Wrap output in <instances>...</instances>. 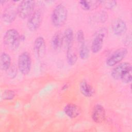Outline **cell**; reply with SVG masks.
<instances>
[{
  "label": "cell",
  "instance_id": "1",
  "mask_svg": "<svg viewBox=\"0 0 132 132\" xmlns=\"http://www.w3.org/2000/svg\"><path fill=\"white\" fill-rule=\"evenodd\" d=\"M67 18L68 10L66 7L62 4L57 5L53 9L51 14L53 25L56 27L62 26L66 22Z\"/></svg>",
  "mask_w": 132,
  "mask_h": 132
},
{
  "label": "cell",
  "instance_id": "2",
  "mask_svg": "<svg viewBox=\"0 0 132 132\" xmlns=\"http://www.w3.org/2000/svg\"><path fill=\"white\" fill-rule=\"evenodd\" d=\"M21 41V36L18 31L14 28L7 30L3 37L4 44L13 51L18 48Z\"/></svg>",
  "mask_w": 132,
  "mask_h": 132
},
{
  "label": "cell",
  "instance_id": "3",
  "mask_svg": "<svg viewBox=\"0 0 132 132\" xmlns=\"http://www.w3.org/2000/svg\"><path fill=\"white\" fill-rule=\"evenodd\" d=\"M107 33V29L105 27L100 28L95 33L91 47V51L93 53L96 54L101 51Z\"/></svg>",
  "mask_w": 132,
  "mask_h": 132
},
{
  "label": "cell",
  "instance_id": "4",
  "mask_svg": "<svg viewBox=\"0 0 132 132\" xmlns=\"http://www.w3.org/2000/svg\"><path fill=\"white\" fill-rule=\"evenodd\" d=\"M18 67L23 75H26L29 73L31 67V58L28 52H23L19 55L18 59Z\"/></svg>",
  "mask_w": 132,
  "mask_h": 132
},
{
  "label": "cell",
  "instance_id": "5",
  "mask_svg": "<svg viewBox=\"0 0 132 132\" xmlns=\"http://www.w3.org/2000/svg\"><path fill=\"white\" fill-rule=\"evenodd\" d=\"M35 7L34 1H22L20 2L17 7L18 15L22 19L28 18L34 12Z\"/></svg>",
  "mask_w": 132,
  "mask_h": 132
},
{
  "label": "cell",
  "instance_id": "6",
  "mask_svg": "<svg viewBox=\"0 0 132 132\" xmlns=\"http://www.w3.org/2000/svg\"><path fill=\"white\" fill-rule=\"evenodd\" d=\"M128 53L125 47H121L116 50L106 60V64L108 67L114 66L122 61Z\"/></svg>",
  "mask_w": 132,
  "mask_h": 132
},
{
  "label": "cell",
  "instance_id": "7",
  "mask_svg": "<svg viewBox=\"0 0 132 132\" xmlns=\"http://www.w3.org/2000/svg\"><path fill=\"white\" fill-rule=\"evenodd\" d=\"M42 21V13L41 11L39 9L36 10L28 18L27 27L31 31H36L40 27Z\"/></svg>",
  "mask_w": 132,
  "mask_h": 132
},
{
  "label": "cell",
  "instance_id": "8",
  "mask_svg": "<svg viewBox=\"0 0 132 132\" xmlns=\"http://www.w3.org/2000/svg\"><path fill=\"white\" fill-rule=\"evenodd\" d=\"M33 50L37 59L43 58L46 53V43L43 37L38 36L36 38L34 42Z\"/></svg>",
  "mask_w": 132,
  "mask_h": 132
},
{
  "label": "cell",
  "instance_id": "9",
  "mask_svg": "<svg viewBox=\"0 0 132 132\" xmlns=\"http://www.w3.org/2000/svg\"><path fill=\"white\" fill-rule=\"evenodd\" d=\"M126 22L121 18L114 19L111 24V29L113 34L117 36L123 35L127 31Z\"/></svg>",
  "mask_w": 132,
  "mask_h": 132
},
{
  "label": "cell",
  "instance_id": "10",
  "mask_svg": "<svg viewBox=\"0 0 132 132\" xmlns=\"http://www.w3.org/2000/svg\"><path fill=\"white\" fill-rule=\"evenodd\" d=\"M91 118L96 123H102L106 119V111L101 104L95 105L92 110Z\"/></svg>",
  "mask_w": 132,
  "mask_h": 132
},
{
  "label": "cell",
  "instance_id": "11",
  "mask_svg": "<svg viewBox=\"0 0 132 132\" xmlns=\"http://www.w3.org/2000/svg\"><path fill=\"white\" fill-rule=\"evenodd\" d=\"M18 15L17 8L14 5L8 6L3 11L2 18L4 22L6 23H11L16 19Z\"/></svg>",
  "mask_w": 132,
  "mask_h": 132
},
{
  "label": "cell",
  "instance_id": "12",
  "mask_svg": "<svg viewBox=\"0 0 132 132\" xmlns=\"http://www.w3.org/2000/svg\"><path fill=\"white\" fill-rule=\"evenodd\" d=\"M130 70H132V67L129 62H122L112 69L111 72V76L114 79L119 80L124 72Z\"/></svg>",
  "mask_w": 132,
  "mask_h": 132
},
{
  "label": "cell",
  "instance_id": "13",
  "mask_svg": "<svg viewBox=\"0 0 132 132\" xmlns=\"http://www.w3.org/2000/svg\"><path fill=\"white\" fill-rule=\"evenodd\" d=\"M63 111L67 117L71 119H74L81 113L80 108L73 103H68L64 107Z\"/></svg>",
  "mask_w": 132,
  "mask_h": 132
},
{
  "label": "cell",
  "instance_id": "14",
  "mask_svg": "<svg viewBox=\"0 0 132 132\" xmlns=\"http://www.w3.org/2000/svg\"><path fill=\"white\" fill-rule=\"evenodd\" d=\"M79 89L81 94L86 97H92L95 93V90L93 87L85 79L80 82Z\"/></svg>",
  "mask_w": 132,
  "mask_h": 132
},
{
  "label": "cell",
  "instance_id": "15",
  "mask_svg": "<svg viewBox=\"0 0 132 132\" xmlns=\"http://www.w3.org/2000/svg\"><path fill=\"white\" fill-rule=\"evenodd\" d=\"M63 43V34L60 31H58L55 33L52 38L51 44L53 50L56 51L60 50Z\"/></svg>",
  "mask_w": 132,
  "mask_h": 132
},
{
  "label": "cell",
  "instance_id": "16",
  "mask_svg": "<svg viewBox=\"0 0 132 132\" xmlns=\"http://www.w3.org/2000/svg\"><path fill=\"white\" fill-rule=\"evenodd\" d=\"M63 41L64 42L67 50L73 48L74 41V32L71 28H67L63 34Z\"/></svg>",
  "mask_w": 132,
  "mask_h": 132
},
{
  "label": "cell",
  "instance_id": "17",
  "mask_svg": "<svg viewBox=\"0 0 132 132\" xmlns=\"http://www.w3.org/2000/svg\"><path fill=\"white\" fill-rule=\"evenodd\" d=\"M11 59L6 52H3L0 56V68L2 71H7L11 67Z\"/></svg>",
  "mask_w": 132,
  "mask_h": 132
},
{
  "label": "cell",
  "instance_id": "18",
  "mask_svg": "<svg viewBox=\"0 0 132 132\" xmlns=\"http://www.w3.org/2000/svg\"><path fill=\"white\" fill-rule=\"evenodd\" d=\"M81 8L85 11H91L96 9L100 5L99 1H79Z\"/></svg>",
  "mask_w": 132,
  "mask_h": 132
},
{
  "label": "cell",
  "instance_id": "19",
  "mask_svg": "<svg viewBox=\"0 0 132 132\" xmlns=\"http://www.w3.org/2000/svg\"><path fill=\"white\" fill-rule=\"evenodd\" d=\"M89 55V50L86 42L79 44V56L82 60L87 59Z\"/></svg>",
  "mask_w": 132,
  "mask_h": 132
},
{
  "label": "cell",
  "instance_id": "20",
  "mask_svg": "<svg viewBox=\"0 0 132 132\" xmlns=\"http://www.w3.org/2000/svg\"><path fill=\"white\" fill-rule=\"evenodd\" d=\"M66 57L68 63L71 66L74 65L76 63L78 59L77 56L73 52V48L67 50Z\"/></svg>",
  "mask_w": 132,
  "mask_h": 132
},
{
  "label": "cell",
  "instance_id": "21",
  "mask_svg": "<svg viewBox=\"0 0 132 132\" xmlns=\"http://www.w3.org/2000/svg\"><path fill=\"white\" fill-rule=\"evenodd\" d=\"M100 5L106 9L110 10L114 8L117 4L116 1H108V0H102L99 1Z\"/></svg>",
  "mask_w": 132,
  "mask_h": 132
},
{
  "label": "cell",
  "instance_id": "22",
  "mask_svg": "<svg viewBox=\"0 0 132 132\" xmlns=\"http://www.w3.org/2000/svg\"><path fill=\"white\" fill-rule=\"evenodd\" d=\"M15 96V92L12 90H6L2 94V98L5 101H10L13 100Z\"/></svg>",
  "mask_w": 132,
  "mask_h": 132
},
{
  "label": "cell",
  "instance_id": "23",
  "mask_svg": "<svg viewBox=\"0 0 132 132\" xmlns=\"http://www.w3.org/2000/svg\"><path fill=\"white\" fill-rule=\"evenodd\" d=\"M132 70H128L124 72L121 76L120 79L122 81L124 84H129L130 83L132 80Z\"/></svg>",
  "mask_w": 132,
  "mask_h": 132
},
{
  "label": "cell",
  "instance_id": "24",
  "mask_svg": "<svg viewBox=\"0 0 132 132\" xmlns=\"http://www.w3.org/2000/svg\"><path fill=\"white\" fill-rule=\"evenodd\" d=\"M76 40L79 44L85 42V38L84 31L81 29L78 30L76 32Z\"/></svg>",
  "mask_w": 132,
  "mask_h": 132
},
{
  "label": "cell",
  "instance_id": "25",
  "mask_svg": "<svg viewBox=\"0 0 132 132\" xmlns=\"http://www.w3.org/2000/svg\"><path fill=\"white\" fill-rule=\"evenodd\" d=\"M7 71L8 77L11 79L14 78L17 74V69L14 65L11 66Z\"/></svg>",
  "mask_w": 132,
  "mask_h": 132
},
{
  "label": "cell",
  "instance_id": "26",
  "mask_svg": "<svg viewBox=\"0 0 132 132\" xmlns=\"http://www.w3.org/2000/svg\"><path fill=\"white\" fill-rule=\"evenodd\" d=\"M97 21L101 23H104L108 18L107 13L104 11H101L97 14Z\"/></svg>",
  "mask_w": 132,
  "mask_h": 132
},
{
  "label": "cell",
  "instance_id": "27",
  "mask_svg": "<svg viewBox=\"0 0 132 132\" xmlns=\"http://www.w3.org/2000/svg\"><path fill=\"white\" fill-rule=\"evenodd\" d=\"M131 36H128V37L126 38L125 41V44L126 45H127V46L128 45H130L131 44Z\"/></svg>",
  "mask_w": 132,
  "mask_h": 132
},
{
  "label": "cell",
  "instance_id": "28",
  "mask_svg": "<svg viewBox=\"0 0 132 132\" xmlns=\"http://www.w3.org/2000/svg\"><path fill=\"white\" fill-rule=\"evenodd\" d=\"M6 2H7V1H3V0L0 1V3H1V5H3L4 4H5V3H6Z\"/></svg>",
  "mask_w": 132,
  "mask_h": 132
}]
</instances>
